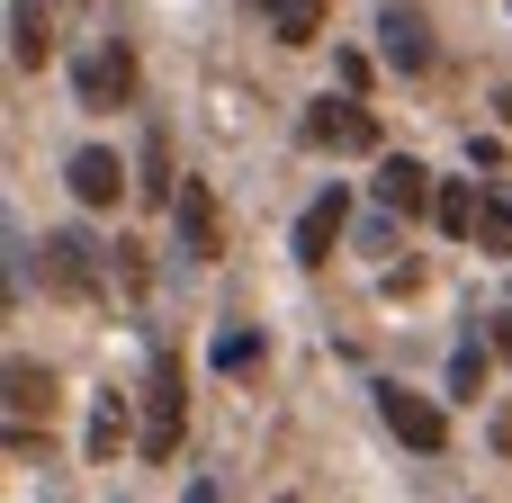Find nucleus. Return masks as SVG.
Wrapping results in <instances>:
<instances>
[{
  "label": "nucleus",
  "instance_id": "nucleus-4",
  "mask_svg": "<svg viewBox=\"0 0 512 503\" xmlns=\"http://www.w3.org/2000/svg\"><path fill=\"white\" fill-rule=\"evenodd\" d=\"M378 54H387L396 72H432V18H423L414 0L378 9Z\"/></svg>",
  "mask_w": 512,
  "mask_h": 503
},
{
  "label": "nucleus",
  "instance_id": "nucleus-20",
  "mask_svg": "<svg viewBox=\"0 0 512 503\" xmlns=\"http://www.w3.org/2000/svg\"><path fill=\"white\" fill-rule=\"evenodd\" d=\"M495 108H504V126H512V81H504V90H495Z\"/></svg>",
  "mask_w": 512,
  "mask_h": 503
},
{
  "label": "nucleus",
  "instance_id": "nucleus-2",
  "mask_svg": "<svg viewBox=\"0 0 512 503\" xmlns=\"http://www.w3.org/2000/svg\"><path fill=\"white\" fill-rule=\"evenodd\" d=\"M180 423H189V396H180V360H153V387H144V459L162 468L171 450H180Z\"/></svg>",
  "mask_w": 512,
  "mask_h": 503
},
{
  "label": "nucleus",
  "instance_id": "nucleus-6",
  "mask_svg": "<svg viewBox=\"0 0 512 503\" xmlns=\"http://www.w3.org/2000/svg\"><path fill=\"white\" fill-rule=\"evenodd\" d=\"M432 198H441V180H432L414 153H387V162H378V207H387V216H423Z\"/></svg>",
  "mask_w": 512,
  "mask_h": 503
},
{
  "label": "nucleus",
  "instance_id": "nucleus-18",
  "mask_svg": "<svg viewBox=\"0 0 512 503\" xmlns=\"http://www.w3.org/2000/svg\"><path fill=\"white\" fill-rule=\"evenodd\" d=\"M396 225H405V216H369V225H360V252H387V243H396Z\"/></svg>",
  "mask_w": 512,
  "mask_h": 503
},
{
  "label": "nucleus",
  "instance_id": "nucleus-19",
  "mask_svg": "<svg viewBox=\"0 0 512 503\" xmlns=\"http://www.w3.org/2000/svg\"><path fill=\"white\" fill-rule=\"evenodd\" d=\"M495 351H504V360H512V315H495Z\"/></svg>",
  "mask_w": 512,
  "mask_h": 503
},
{
  "label": "nucleus",
  "instance_id": "nucleus-9",
  "mask_svg": "<svg viewBox=\"0 0 512 503\" xmlns=\"http://www.w3.org/2000/svg\"><path fill=\"white\" fill-rule=\"evenodd\" d=\"M171 216H180V252H189V261H216V207H207V189H198V180H180Z\"/></svg>",
  "mask_w": 512,
  "mask_h": 503
},
{
  "label": "nucleus",
  "instance_id": "nucleus-15",
  "mask_svg": "<svg viewBox=\"0 0 512 503\" xmlns=\"http://www.w3.org/2000/svg\"><path fill=\"white\" fill-rule=\"evenodd\" d=\"M477 252H512V189H486V216H477Z\"/></svg>",
  "mask_w": 512,
  "mask_h": 503
},
{
  "label": "nucleus",
  "instance_id": "nucleus-11",
  "mask_svg": "<svg viewBox=\"0 0 512 503\" xmlns=\"http://www.w3.org/2000/svg\"><path fill=\"white\" fill-rule=\"evenodd\" d=\"M252 9L270 18V36H279V45H315V27H324V9H333V0H252Z\"/></svg>",
  "mask_w": 512,
  "mask_h": 503
},
{
  "label": "nucleus",
  "instance_id": "nucleus-5",
  "mask_svg": "<svg viewBox=\"0 0 512 503\" xmlns=\"http://www.w3.org/2000/svg\"><path fill=\"white\" fill-rule=\"evenodd\" d=\"M63 180H72L81 207H117V198H126V162H117L108 144H81V153L63 162Z\"/></svg>",
  "mask_w": 512,
  "mask_h": 503
},
{
  "label": "nucleus",
  "instance_id": "nucleus-12",
  "mask_svg": "<svg viewBox=\"0 0 512 503\" xmlns=\"http://www.w3.org/2000/svg\"><path fill=\"white\" fill-rule=\"evenodd\" d=\"M432 216H441V234H477V216H486V189L477 180H441V198H432Z\"/></svg>",
  "mask_w": 512,
  "mask_h": 503
},
{
  "label": "nucleus",
  "instance_id": "nucleus-22",
  "mask_svg": "<svg viewBox=\"0 0 512 503\" xmlns=\"http://www.w3.org/2000/svg\"><path fill=\"white\" fill-rule=\"evenodd\" d=\"M279 503H297V495H279Z\"/></svg>",
  "mask_w": 512,
  "mask_h": 503
},
{
  "label": "nucleus",
  "instance_id": "nucleus-17",
  "mask_svg": "<svg viewBox=\"0 0 512 503\" xmlns=\"http://www.w3.org/2000/svg\"><path fill=\"white\" fill-rule=\"evenodd\" d=\"M477 387H486V351L459 342V351H450V396H477Z\"/></svg>",
  "mask_w": 512,
  "mask_h": 503
},
{
  "label": "nucleus",
  "instance_id": "nucleus-1",
  "mask_svg": "<svg viewBox=\"0 0 512 503\" xmlns=\"http://www.w3.org/2000/svg\"><path fill=\"white\" fill-rule=\"evenodd\" d=\"M297 135H306L315 153H378V108H360V99L342 90V99H315Z\"/></svg>",
  "mask_w": 512,
  "mask_h": 503
},
{
  "label": "nucleus",
  "instance_id": "nucleus-8",
  "mask_svg": "<svg viewBox=\"0 0 512 503\" xmlns=\"http://www.w3.org/2000/svg\"><path fill=\"white\" fill-rule=\"evenodd\" d=\"M45 54H54V18H45L36 0H9V63H18V72H36Z\"/></svg>",
  "mask_w": 512,
  "mask_h": 503
},
{
  "label": "nucleus",
  "instance_id": "nucleus-13",
  "mask_svg": "<svg viewBox=\"0 0 512 503\" xmlns=\"http://www.w3.org/2000/svg\"><path fill=\"white\" fill-rule=\"evenodd\" d=\"M45 252H54V288H72V297H81V288L99 279V261H90V243H81V234H54Z\"/></svg>",
  "mask_w": 512,
  "mask_h": 503
},
{
  "label": "nucleus",
  "instance_id": "nucleus-21",
  "mask_svg": "<svg viewBox=\"0 0 512 503\" xmlns=\"http://www.w3.org/2000/svg\"><path fill=\"white\" fill-rule=\"evenodd\" d=\"M189 503H216V486H189Z\"/></svg>",
  "mask_w": 512,
  "mask_h": 503
},
{
  "label": "nucleus",
  "instance_id": "nucleus-14",
  "mask_svg": "<svg viewBox=\"0 0 512 503\" xmlns=\"http://www.w3.org/2000/svg\"><path fill=\"white\" fill-rule=\"evenodd\" d=\"M117 450H126V396H99V405H90V459L108 468Z\"/></svg>",
  "mask_w": 512,
  "mask_h": 503
},
{
  "label": "nucleus",
  "instance_id": "nucleus-16",
  "mask_svg": "<svg viewBox=\"0 0 512 503\" xmlns=\"http://www.w3.org/2000/svg\"><path fill=\"white\" fill-rule=\"evenodd\" d=\"M207 360H216V369H225V378H234V369H252V360H261V333H252V324H225V333H216V351H207Z\"/></svg>",
  "mask_w": 512,
  "mask_h": 503
},
{
  "label": "nucleus",
  "instance_id": "nucleus-7",
  "mask_svg": "<svg viewBox=\"0 0 512 503\" xmlns=\"http://www.w3.org/2000/svg\"><path fill=\"white\" fill-rule=\"evenodd\" d=\"M342 216H351V189H342V180H324V198L297 216V261H324V252L342 243Z\"/></svg>",
  "mask_w": 512,
  "mask_h": 503
},
{
  "label": "nucleus",
  "instance_id": "nucleus-10",
  "mask_svg": "<svg viewBox=\"0 0 512 503\" xmlns=\"http://www.w3.org/2000/svg\"><path fill=\"white\" fill-rule=\"evenodd\" d=\"M81 108H99V99H126V81H135V63L117 54V45H99V54H81Z\"/></svg>",
  "mask_w": 512,
  "mask_h": 503
},
{
  "label": "nucleus",
  "instance_id": "nucleus-3",
  "mask_svg": "<svg viewBox=\"0 0 512 503\" xmlns=\"http://www.w3.org/2000/svg\"><path fill=\"white\" fill-rule=\"evenodd\" d=\"M378 423H387L405 450H423V459L450 450V414H441L432 396H414V387H378Z\"/></svg>",
  "mask_w": 512,
  "mask_h": 503
}]
</instances>
